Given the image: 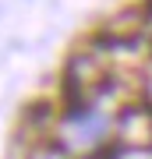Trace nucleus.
Instances as JSON below:
<instances>
[{
    "instance_id": "f257e3e1",
    "label": "nucleus",
    "mask_w": 152,
    "mask_h": 159,
    "mask_svg": "<svg viewBox=\"0 0 152 159\" xmlns=\"http://www.w3.org/2000/svg\"><path fill=\"white\" fill-rule=\"evenodd\" d=\"M117 134L127 148H152V110L127 106L117 120Z\"/></svg>"
},
{
    "instance_id": "f03ea898",
    "label": "nucleus",
    "mask_w": 152,
    "mask_h": 159,
    "mask_svg": "<svg viewBox=\"0 0 152 159\" xmlns=\"http://www.w3.org/2000/svg\"><path fill=\"white\" fill-rule=\"evenodd\" d=\"M99 89H103V67L89 57V53L74 57V60L67 64V96L89 99L92 92H99Z\"/></svg>"
},
{
    "instance_id": "7ed1b4c3",
    "label": "nucleus",
    "mask_w": 152,
    "mask_h": 159,
    "mask_svg": "<svg viewBox=\"0 0 152 159\" xmlns=\"http://www.w3.org/2000/svg\"><path fill=\"white\" fill-rule=\"evenodd\" d=\"M141 21H145V18H141L138 11H120L117 18H110V21H106L103 35H106L110 43H131V39H138Z\"/></svg>"
},
{
    "instance_id": "20e7f679",
    "label": "nucleus",
    "mask_w": 152,
    "mask_h": 159,
    "mask_svg": "<svg viewBox=\"0 0 152 159\" xmlns=\"http://www.w3.org/2000/svg\"><path fill=\"white\" fill-rule=\"evenodd\" d=\"M145 99H149V106H152V64L145 67Z\"/></svg>"
},
{
    "instance_id": "39448f33",
    "label": "nucleus",
    "mask_w": 152,
    "mask_h": 159,
    "mask_svg": "<svg viewBox=\"0 0 152 159\" xmlns=\"http://www.w3.org/2000/svg\"><path fill=\"white\" fill-rule=\"evenodd\" d=\"M85 159H103V156H85Z\"/></svg>"
}]
</instances>
